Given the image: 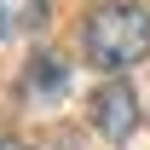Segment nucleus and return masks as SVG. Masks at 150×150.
Instances as JSON below:
<instances>
[{
  "instance_id": "f257e3e1",
  "label": "nucleus",
  "mask_w": 150,
  "mask_h": 150,
  "mask_svg": "<svg viewBox=\"0 0 150 150\" xmlns=\"http://www.w3.org/2000/svg\"><path fill=\"white\" fill-rule=\"evenodd\" d=\"M144 52H150V12L144 6L110 0V6H93V12H87V58H93L104 75L133 69Z\"/></svg>"
},
{
  "instance_id": "f03ea898",
  "label": "nucleus",
  "mask_w": 150,
  "mask_h": 150,
  "mask_svg": "<svg viewBox=\"0 0 150 150\" xmlns=\"http://www.w3.org/2000/svg\"><path fill=\"white\" fill-rule=\"evenodd\" d=\"M93 127L104 133V139H115V144L139 127V93H133L121 75H110V81L93 93Z\"/></svg>"
},
{
  "instance_id": "7ed1b4c3",
  "label": "nucleus",
  "mask_w": 150,
  "mask_h": 150,
  "mask_svg": "<svg viewBox=\"0 0 150 150\" xmlns=\"http://www.w3.org/2000/svg\"><path fill=\"white\" fill-rule=\"evenodd\" d=\"M46 18H52L46 0H0V40L35 35V29H46Z\"/></svg>"
},
{
  "instance_id": "20e7f679",
  "label": "nucleus",
  "mask_w": 150,
  "mask_h": 150,
  "mask_svg": "<svg viewBox=\"0 0 150 150\" xmlns=\"http://www.w3.org/2000/svg\"><path fill=\"white\" fill-rule=\"evenodd\" d=\"M64 81H69L64 58H52V52L29 58V93H35V98H46V93H64Z\"/></svg>"
},
{
  "instance_id": "39448f33",
  "label": "nucleus",
  "mask_w": 150,
  "mask_h": 150,
  "mask_svg": "<svg viewBox=\"0 0 150 150\" xmlns=\"http://www.w3.org/2000/svg\"><path fill=\"white\" fill-rule=\"evenodd\" d=\"M0 150H29V144H23V139H0Z\"/></svg>"
}]
</instances>
